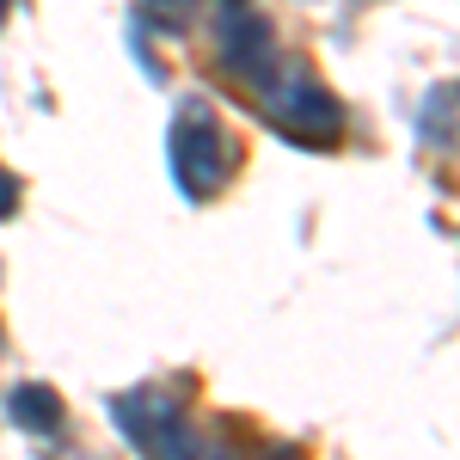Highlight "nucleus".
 Here are the masks:
<instances>
[{
	"instance_id": "nucleus-3",
	"label": "nucleus",
	"mask_w": 460,
	"mask_h": 460,
	"mask_svg": "<svg viewBox=\"0 0 460 460\" xmlns=\"http://www.w3.org/2000/svg\"><path fill=\"white\" fill-rule=\"evenodd\" d=\"M6 418L19 429H31V436H56L62 429V399L43 387V381H25V387L6 393Z\"/></svg>"
},
{
	"instance_id": "nucleus-2",
	"label": "nucleus",
	"mask_w": 460,
	"mask_h": 460,
	"mask_svg": "<svg viewBox=\"0 0 460 460\" xmlns=\"http://www.w3.org/2000/svg\"><path fill=\"white\" fill-rule=\"evenodd\" d=\"M264 99L277 105V117H283L288 129H301V136H319V142H332L338 136V123H344V111H338V99L319 86L314 74H283V86H264Z\"/></svg>"
},
{
	"instance_id": "nucleus-6",
	"label": "nucleus",
	"mask_w": 460,
	"mask_h": 460,
	"mask_svg": "<svg viewBox=\"0 0 460 460\" xmlns=\"http://www.w3.org/2000/svg\"><path fill=\"white\" fill-rule=\"evenodd\" d=\"M0 19H6V0H0Z\"/></svg>"
},
{
	"instance_id": "nucleus-1",
	"label": "nucleus",
	"mask_w": 460,
	"mask_h": 460,
	"mask_svg": "<svg viewBox=\"0 0 460 460\" xmlns=\"http://www.w3.org/2000/svg\"><path fill=\"white\" fill-rule=\"evenodd\" d=\"M234 166V147L221 136V123H215L203 105H184V117L172 123V172L178 184L190 190V197H209L215 184L227 178Z\"/></svg>"
},
{
	"instance_id": "nucleus-5",
	"label": "nucleus",
	"mask_w": 460,
	"mask_h": 460,
	"mask_svg": "<svg viewBox=\"0 0 460 460\" xmlns=\"http://www.w3.org/2000/svg\"><path fill=\"white\" fill-rule=\"evenodd\" d=\"M13 209H19V178H13L6 166H0V221H6Z\"/></svg>"
},
{
	"instance_id": "nucleus-4",
	"label": "nucleus",
	"mask_w": 460,
	"mask_h": 460,
	"mask_svg": "<svg viewBox=\"0 0 460 460\" xmlns=\"http://www.w3.org/2000/svg\"><path fill=\"white\" fill-rule=\"evenodd\" d=\"M221 56L246 74V80H258V62L270 56V31H264V19H227V25H221Z\"/></svg>"
}]
</instances>
